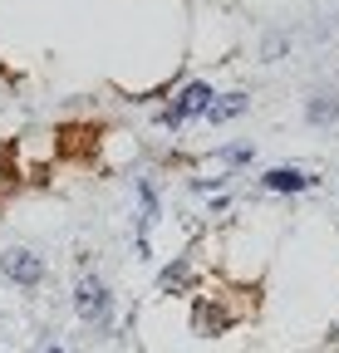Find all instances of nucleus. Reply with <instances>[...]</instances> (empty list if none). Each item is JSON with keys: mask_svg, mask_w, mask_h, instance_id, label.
<instances>
[{"mask_svg": "<svg viewBox=\"0 0 339 353\" xmlns=\"http://www.w3.org/2000/svg\"><path fill=\"white\" fill-rule=\"evenodd\" d=\"M0 275H6L10 285H20V290H39L45 275H50V265L30 245H10V250H0Z\"/></svg>", "mask_w": 339, "mask_h": 353, "instance_id": "3", "label": "nucleus"}, {"mask_svg": "<svg viewBox=\"0 0 339 353\" xmlns=\"http://www.w3.org/2000/svg\"><path fill=\"white\" fill-rule=\"evenodd\" d=\"M305 123L310 128H339V83H320L305 99Z\"/></svg>", "mask_w": 339, "mask_h": 353, "instance_id": "6", "label": "nucleus"}, {"mask_svg": "<svg viewBox=\"0 0 339 353\" xmlns=\"http://www.w3.org/2000/svg\"><path fill=\"white\" fill-rule=\"evenodd\" d=\"M211 103H217V88H211L206 79H192V83H182L177 94H173V103L157 113V123H162L167 132H177V128H187V123H202Z\"/></svg>", "mask_w": 339, "mask_h": 353, "instance_id": "1", "label": "nucleus"}, {"mask_svg": "<svg viewBox=\"0 0 339 353\" xmlns=\"http://www.w3.org/2000/svg\"><path fill=\"white\" fill-rule=\"evenodd\" d=\"M74 314L89 329H113V290L99 275H79V285H74Z\"/></svg>", "mask_w": 339, "mask_h": 353, "instance_id": "2", "label": "nucleus"}, {"mask_svg": "<svg viewBox=\"0 0 339 353\" xmlns=\"http://www.w3.org/2000/svg\"><path fill=\"white\" fill-rule=\"evenodd\" d=\"M192 285H197V270H192L187 255H177L173 265H162V270H157V290L162 294H187Z\"/></svg>", "mask_w": 339, "mask_h": 353, "instance_id": "7", "label": "nucleus"}, {"mask_svg": "<svg viewBox=\"0 0 339 353\" xmlns=\"http://www.w3.org/2000/svg\"><path fill=\"white\" fill-rule=\"evenodd\" d=\"M211 157H217L226 172H236V167H251V162H256V148H251V143H231V148H217Z\"/></svg>", "mask_w": 339, "mask_h": 353, "instance_id": "9", "label": "nucleus"}, {"mask_svg": "<svg viewBox=\"0 0 339 353\" xmlns=\"http://www.w3.org/2000/svg\"><path fill=\"white\" fill-rule=\"evenodd\" d=\"M285 50H290V34H280V30L261 39V59H266V64H275V59H280Z\"/></svg>", "mask_w": 339, "mask_h": 353, "instance_id": "10", "label": "nucleus"}, {"mask_svg": "<svg viewBox=\"0 0 339 353\" xmlns=\"http://www.w3.org/2000/svg\"><path fill=\"white\" fill-rule=\"evenodd\" d=\"M246 108H251V94H217V103L206 108L202 123H206V128H226V123H236Z\"/></svg>", "mask_w": 339, "mask_h": 353, "instance_id": "8", "label": "nucleus"}, {"mask_svg": "<svg viewBox=\"0 0 339 353\" xmlns=\"http://www.w3.org/2000/svg\"><path fill=\"white\" fill-rule=\"evenodd\" d=\"M320 182V176H310L305 167H271V172H261V192H271V196H295V192H310Z\"/></svg>", "mask_w": 339, "mask_h": 353, "instance_id": "4", "label": "nucleus"}, {"mask_svg": "<svg viewBox=\"0 0 339 353\" xmlns=\"http://www.w3.org/2000/svg\"><path fill=\"white\" fill-rule=\"evenodd\" d=\"M45 353H64V348H59V343H55V348H45Z\"/></svg>", "mask_w": 339, "mask_h": 353, "instance_id": "11", "label": "nucleus"}, {"mask_svg": "<svg viewBox=\"0 0 339 353\" xmlns=\"http://www.w3.org/2000/svg\"><path fill=\"white\" fill-rule=\"evenodd\" d=\"M192 324H197V334H226V329L236 324V309H226L217 294H197Z\"/></svg>", "mask_w": 339, "mask_h": 353, "instance_id": "5", "label": "nucleus"}]
</instances>
